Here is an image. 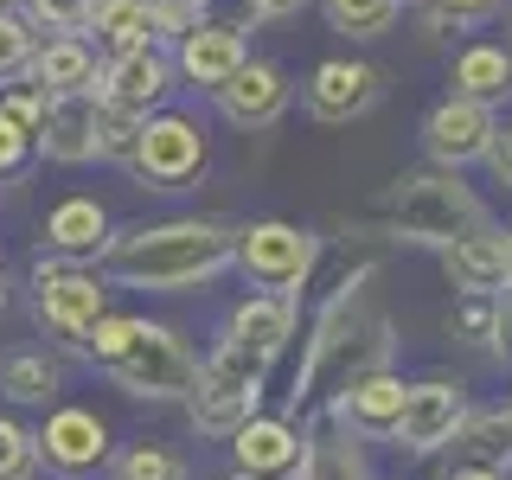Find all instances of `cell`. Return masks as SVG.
Here are the masks:
<instances>
[{"instance_id": "1", "label": "cell", "mask_w": 512, "mask_h": 480, "mask_svg": "<svg viewBox=\"0 0 512 480\" xmlns=\"http://www.w3.org/2000/svg\"><path fill=\"white\" fill-rule=\"evenodd\" d=\"M237 231L218 218H173V224H141L103 244V269L128 288H160V295H180V288L212 282L218 269H231Z\"/></svg>"}, {"instance_id": "2", "label": "cell", "mask_w": 512, "mask_h": 480, "mask_svg": "<svg viewBox=\"0 0 512 480\" xmlns=\"http://www.w3.org/2000/svg\"><path fill=\"white\" fill-rule=\"evenodd\" d=\"M372 276H378L372 263L359 269V282L346 276V288L333 295V308L320 314L308 372H301V397H340L352 378L391 365V320H384L372 308V295H365V282H372Z\"/></svg>"}, {"instance_id": "3", "label": "cell", "mask_w": 512, "mask_h": 480, "mask_svg": "<svg viewBox=\"0 0 512 480\" xmlns=\"http://www.w3.org/2000/svg\"><path fill=\"white\" fill-rule=\"evenodd\" d=\"M487 205H480L474 186H461V173L448 167H423V173H404L391 192H384V231L397 244H423V250H442L468 231H487Z\"/></svg>"}, {"instance_id": "4", "label": "cell", "mask_w": 512, "mask_h": 480, "mask_svg": "<svg viewBox=\"0 0 512 480\" xmlns=\"http://www.w3.org/2000/svg\"><path fill=\"white\" fill-rule=\"evenodd\" d=\"M263 372H269V359H256V352H244L237 340H224L212 359L199 365V378H192V391H186L192 423H199L205 436H231L244 416H256Z\"/></svg>"}, {"instance_id": "5", "label": "cell", "mask_w": 512, "mask_h": 480, "mask_svg": "<svg viewBox=\"0 0 512 480\" xmlns=\"http://www.w3.org/2000/svg\"><path fill=\"white\" fill-rule=\"evenodd\" d=\"M314 256H320V237L301 231V224H282V218H263V224H244L237 231V250L231 263L244 269L256 288H269V295H301V282L314 276Z\"/></svg>"}, {"instance_id": "6", "label": "cell", "mask_w": 512, "mask_h": 480, "mask_svg": "<svg viewBox=\"0 0 512 480\" xmlns=\"http://www.w3.org/2000/svg\"><path fill=\"white\" fill-rule=\"evenodd\" d=\"M109 378H116L128 397H186L192 378H199V359L186 352V340L173 327H148V320H135L128 346L109 359Z\"/></svg>"}, {"instance_id": "7", "label": "cell", "mask_w": 512, "mask_h": 480, "mask_svg": "<svg viewBox=\"0 0 512 480\" xmlns=\"http://www.w3.org/2000/svg\"><path fill=\"white\" fill-rule=\"evenodd\" d=\"M493 116L487 103H468V96H442L436 109L423 116V148H429V167H448V173H468L474 160H487L493 148Z\"/></svg>"}, {"instance_id": "8", "label": "cell", "mask_w": 512, "mask_h": 480, "mask_svg": "<svg viewBox=\"0 0 512 480\" xmlns=\"http://www.w3.org/2000/svg\"><path fill=\"white\" fill-rule=\"evenodd\" d=\"M205 167V128L192 116H141V148H135V173L154 192L186 186Z\"/></svg>"}, {"instance_id": "9", "label": "cell", "mask_w": 512, "mask_h": 480, "mask_svg": "<svg viewBox=\"0 0 512 480\" xmlns=\"http://www.w3.org/2000/svg\"><path fill=\"white\" fill-rule=\"evenodd\" d=\"M461 416H468V397H461V384H448V378L404 384V416H397L391 442L410 448V455H436V448L455 442Z\"/></svg>"}, {"instance_id": "10", "label": "cell", "mask_w": 512, "mask_h": 480, "mask_svg": "<svg viewBox=\"0 0 512 480\" xmlns=\"http://www.w3.org/2000/svg\"><path fill=\"white\" fill-rule=\"evenodd\" d=\"M378 96H384V71L365 58H327L301 84V103H308L314 122H359L365 109H378Z\"/></svg>"}, {"instance_id": "11", "label": "cell", "mask_w": 512, "mask_h": 480, "mask_svg": "<svg viewBox=\"0 0 512 480\" xmlns=\"http://www.w3.org/2000/svg\"><path fill=\"white\" fill-rule=\"evenodd\" d=\"M39 320L64 340H84L96 320L109 314V288L90 276V269H64V263H45L39 269Z\"/></svg>"}, {"instance_id": "12", "label": "cell", "mask_w": 512, "mask_h": 480, "mask_svg": "<svg viewBox=\"0 0 512 480\" xmlns=\"http://www.w3.org/2000/svg\"><path fill=\"white\" fill-rule=\"evenodd\" d=\"M96 109L103 96L96 90H71V96H45V116L32 128V148L58 167H77V160H96Z\"/></svg>"}, {"instance_id": "13", "label": "cell", "mask_w": 512, "mask_h": 480, "mask_svg": "<svg viewBox=\"0 0 512 480\" xmlns=\"http://www.w3.org/2000/svg\"><path fill=\"white\" fill-rule=\"evenodd\" d=\"M212 96H218L224 122L269 128V122H282V109H288V77H282V64H269V58H244Z\"/></svg>"}, {"instance_id": "14", "label": "cell", "mask_w": 512, "mask_h": 480, "mask_svg": "<svg viewBox=\"0 0 512 480\" xmlns=\"http://www.w3.org/2000/svg\"><path fill=\"white\" fill-rule=\"evenodd\" d=\"M173 64L154 52V45H135V52H116L103 64V77H96V96H103L109 109H128V116H148V109L167 96L173 84Z\"/></svg>"}, {"instance_id": "15", "label": "cell", "mask_w": 512, "mask_h": 480, "mask_svg": "<svg viewBox=\"0 0 512 480\" xmlns=\"http://www.w3.org/2000/svg\"><path fill=\"white\" fill-rule=\"evenodd\" d=\"M231 448H237V468L250 480H288L301 468L308 436H295V423H282V416H244L231 429Z\"/></svg>"}, {"instance_id": "16", "label": "cell", "mask_w": 512, "mask_h": 480, "mask_svg": "<svg viewBox=\"0 0 512 480\" xmlns=\"http://www.w3.org/2000/svg\"><path fill=\"white\" fill-rule=\"evenodd\" d=\"M32 448H39L45 468L84 474V468H96V461L109 455V429H103V416H90V410H52L45 429L32 436Z\"/></svg>"}, {"instance_id": "17", "label": "cell", "mask_w": 512, "mask_h": 480, "mask_svg": "<svg viewBox=\"0 0 512 480\" xmlns=\"http://www.w3.org/2000/svg\"><path fill=\"white\" fill-rule=\"evenodd\" d=\"M333 416L352 429V436H391L397 416H404V378L391 372V365H378V372L352 378L340 397H333Z\"/></svg>"}, {"instance_id": "18", "label": "cell", "mask_w": 512, "mask_h": 480, "mask_svg": "<svg viewBox=\"0 0 512 480\" xmlns=\"http://www.w3.org/2000/svg\"><path fill=\"white\" fill-rule=\"evenodd\" d=\"M448 96H468V103H487V109H506L512 103V45H493V39H474L461 45L455 64H448Z\"/></svg>"}, {"instance_id": "19", "label": "cell", "mask_w": 512, "mask_h": 480, "mask_svg": "<svg viewBox=\"0 0 512 480\" xmlns=\"http://www.w3.org/2000/svg\"><path fill=\"white\" fill-rule=\"evenodd\" d=\"M442 269L461 295H506V237L493 224L455 237V244H442Z\"/></svg>"}, {"instance_id": "20", "label": "cell", "mask_w": 512, "mask_h": 480, "mask_svg": "<svg viewBox=\"0 0 512 480\" xmlns=\"http://www.w3.org/2000/svg\"><path fill=\"white\" fill-rule=\"evenodd\" d=\"M244 58H250V52H244V32L224 26V20H199V26L180 32V71H186L199 90H218Z\"/></svg>"}, {"instance_id": "21", "label": "cell", "mask_w": 512, "mask_h": 480, "mask_svg": "<svg viewBox=\"0 0 512 480\" xmlns=\"http://www.w3.org/2000/svg\"><path fill=\"white\" fill-rule=\"evenodd\" d=\"M224 340H237L244 352H256V359H276V352L295 340V301L269 295V288H263V295H250V301H237Z\"/></svg>"}, {"instance_id": "22", "label": "cell", "mask_w": 512, "mask_h": 480, "mask_svg": "<svg viewBox=\"0 0 512 480\" xmlns=\"http://www.w3.org/2000/svg\"><path fill=\"white\" fill-rule=\"evenodd\" d=\"M96 52L84 45V32H58L52 45L32 52V84L45 96H71V90H96Z\"/></svg>"}, {"instance_id": "23", "label": "cell", "mask_w": 512, "mask_h": 480, "mask_svg": "<svg viewBox=\"0 0 512 480\" xmlns=\"http://www.w3.org/2000/svg\"><path fill=\"white\" fill-rule=\"evenodd\" d=\"M448 448H455V468L512 474V416H506V410H468Z\"/></svg>"}, {"instance_id": "24", "label": "cell", "mask_w": 512, "mask_h": 480, "mask_svg": "<svg viewBox=\"0 0 512 480\" xmlns=\"http://www.w3.org/2000/svg\"><path fill=\"white\" fill-rule=\"evenodd\" d=\"M45 237H52V250H64V256H96L109 244V212L96 199H58L52 218H45Z\"/></svg>"}, {"instance_id": "25", "label": "cell", "mask_w": 512, "mask_h": 480, "mask_svg": "<svg viewBox=\"0 0 512 480\" xmlns=\"http://www.w3.org/2000/svg\"><path fill=\"white\" fill-rule=\"evenodd\" d=\"M295 474H301V480H372L346 423H340V436H314L308 448H301V468H295Z\"/></svg>"}, {"instance_id": "26", "label": "cell", "mask_w": 512, "mask_h": 480, "mask_svg": "<svg viewBox=\"0 0 512 480\" xmlns=\"http://www.w3.org/2000/svg\"><path fill=\"white\" fill-rule=\"evenodd\" d=\"M90 26L103 32L116 52L154 45V13H148V0H90Z\"/></svg>"}, {"instance_id": "27", "label": "cell", "mask_w": 512, "mask_h": 480, "mask_svg": "<svg viewBox=\"0 0 512 480\" xmlns=\"http://www.w3.org/2000/svg\"><path fill=\"white\" fill-rule=\"evenodd\" d=\"M0 391L13 404H45V397H58V365L45 352H13V359H0Z\"/></svg>"}, {"instance_id": "28", "label": "cell", "mask_w": 512, "mask_h": 480, "mask_svg": "<svg viewBox=\"0 0 512 480\" xmlns=\"http://www.w3.org/2000/svg\"><path fill=\"white\" fill-rule=\"evenodd\" d=\"M397 13H404V0H327V20L346 39H384L397 26Z\"/></svg>"}, {"instance_id": "29", "label": "cell", "mask_w": 512, "mask_h": 480, "mask_svg": "<svg viewBox=\"0 0 512 480\" xmlns=\"http://www.w3.org/2000/svg\"><path fill=\"white\" fill-rule=\"evenodd\" d=\"M135 148H141V116H128V109H96V160H122V167H135Z\"/></svg>"}, {"instance_id": "30", "label": "cell", "mask_w": 512, "mask_h": 480, "mask_svg": "<svg viewBox=\"0 0 512 480\" xmlns=\"http://www.w3.org/2000/svg\"><path fill=\"white\" fill-rule=\"evenodd\" d=\"M116 480H186V468H180V455H167V448L135 442V448L116 461Z\"/></svg>"}, {"instance_id": "31", "label": "cell", "mask_w": 512, "mask_h": 480, "mask_svg": "<svg viewBox=\"0 0 512 480\" xmlns=\"http://www.w3.org/2000/svg\"><path fill=\"white\" fill-rule=\"evenodd\" d=\"M32 52H39V39H32V20H20V13H0V77L32 71Z\"/></svg>"}, {"instance_id": "32", "label": "cell", "mask_w": 512, "mask_h": 480, "mask_svg": "<svg viewBox=\"0 0 512 480\" xmlns=\"http://www.w3.org/2000/svg\"><path fill=\"white\" fill-rule=\"evenodd\" d=\"M32 461H39V448L20 423H7L0 416V480H32Z\"/></svg>"}, {"instance_id": "33", "label": "cell", "mask_w": 512, "mask_h": 480, "mask_svg": "<svg viewBox=\"0 0 512 480\" xmlns=\"http://www.w3.org/2000/svg\"><path fill=\"white\" fill-rule=\"evenodd\" d=\"M26 20L52 26V32H84L90 26V0H26Z\"/></svg>"}, {"instance_id": "34", "label": "cell", "mask_w": 512, "mask_h": 480, "mask_svg": "<svg viewBox=\"0 0 512 480\" xmlns=\"http://www.w3.org/2000/svg\"><path fill=\"white\" fill-rule=\"evenodd\" d=\"M128 333H135V320H128V314H103V320H96V327L84 333V346L96 352V365H109V359H116V352L128 346Z\"/></svg>"}, {"instance_id": "35", "label": "cell", "mask_w": 512, "mask_h": 480, "mask_svg": "<svg viewBox=\"0 0 512 480\" xmlns=\"http://www.w3.org/2000/svg\"><path fill=\"white\" fill-rule=\"evenodd\" d=\"M493 301L500 295H461V308L448 314V327L468 333V340H493Z\"/></svg>"}, {"instance_id": "36", "label": "cell", "mask_w": 512, "mask_h": 480, "mask_svg": "<svg viewBox=\"0 0 512 480\" xmlns=\"http://www.w3.org/2000/svg\"><path fill=\"white\" fill-rule=\"evenodd\" d=\"M26 154H32V128H20L7 109H0V173H13Z\"/></svg>"}, {"instance_id": "37", "label": "cell", "mask_w": 512, "mask_h": 480, "mask_svg": "<svg viewBox=\"0 0 512 480\" xmlns=\"http://www.w3.org/2000/svg\"><path fill=\"white\" fill-rule=\"evenodd\" d=\"M429 7L448 13V20H461V26H480V20H493L506 0H429Z\"/></svg>"}, {"instance_id": "38", "label": "cell", "mask_w": 512, "mask_h": 480, "mask_svg": "<svg viewBox=\"0 0 512 480\" xmlns=\"http://www.w3.org/2000/svg\"><path fill=\"white\" fill-rule=\"evenodd\" d=\"M493 352H500V359L512 365V295H500L493 301V340H487Z\"/></svg>"}, {"instance_id": "39", "label": "cell", "mask_w": 512, "mask_h": 480, "mask_svg": "<svg viewBox=\"0 0 512 480\" xmlns=\"http://www.w3.org/2000/svg\"><path fill=\"white\" fill-rule=\"evenodd\" d=\"M487 167L500 173V186H512V122L493 128V148H487Z\"/></svg>"}, {"instance_id": "40", "label": "cell", "mask_w": 512, "mask_h": 480, "mask_svg": "<svg viewBox=\"0 0 512 480\" xmlns=\"http://www.w3.org/2000/svg\"><path fill=\"white\" fill-rule=\"evenodd\" d=\"M308 0H250V13L256 20H288V13H301Z\"/></svg>"}, {"instance_id": "41", "label": "cell", "mask_w": 512, "mask_h": 480, "mask_svg": "<svg viewBox=\"0 0 512 480\" xmlns=\"http://www.w3.org/2000/svg\"><path fill=\"white\" fill-rule=\"evenodd\" d=\"M442 480H506V474H493V468H448Z\"/></svg>"}, {"instance_id": "42", "label": "cell", "mask_w": 512, "mask_h": 480, "mask_svg": "<svg viewBox=\"0 0 512 480\" xmlns=\"http://www.w3.org/2000/svg\"><path fill=\"white\" fill-rule=\"evenodd\" d=\"M506 237V288H512V231H500Z\"/></svg>"}, {"instance_id": "43", "label": "cell", "mask_w": 512, "mask_h": 480, "mask_svg": "<svg viewBox=\"0 0 512 480\" xmlns=\"http://www.w3.org/2000/svg\"><path fill=\"white\" fill-rule=\"evenodd\" d=\"M506 416H512V397H506Z\"/></svg>"}, {"instance_id": "44", "label": "cell", "mask_w": 512, "mask_h": 480, "mask_svg": "<svg viewBox=\"0 0 512 480\" xmlns=\"http://www.w3.org/2000/svg\"><path fill=\"white\" fill-rule=\"evenodd\" d=\"M244 480H250V474H244Z\"/></svg>"}]
</instances>
